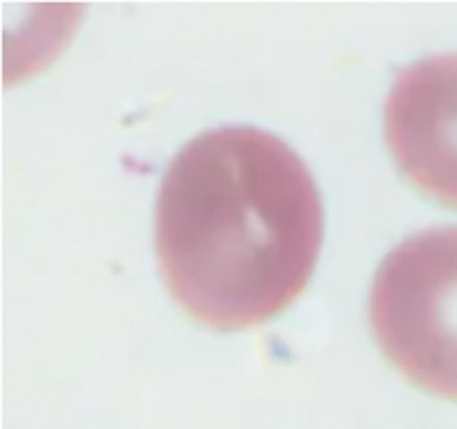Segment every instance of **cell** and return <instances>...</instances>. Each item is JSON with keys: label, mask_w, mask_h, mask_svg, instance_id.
Wrapping results in <instances>:
<instances>
[{"label": "cell", "mask_w": 457, "mask_h": 429, "mask_svg": "<svg viewBox=\"0 0 457 429\" xmlns=\"http://www.w3.org/2000/svg\"><path fill=\"white\" fill-rule=\"evenodd\" d=\"M320 243V192L277 135L254 126L206 130L162 174L158 268L171 300L208 329H250L281 316L307 288Z\"/></svg>", "instance_id": "6da1fadb"}, {"label": "cell", "mask_w": 457, "mask_h": 429, "mask_svg": "<svg viewBox=\"0 0 457 429\" xmlns=\"http://www.w3.org/2000/svg\"><path fill=\"white\" fill-rule=\"evenodd\" d=\"M373 336L416 388L457 402V227L414 233L375 272Z\"/></svg>", "instance_id": "7a4b0ae2"}, {"label": "cell", "mask_w": 457, "mask_h": 429, "mask_svg": "<svg viewBox=\"0 0 457 429\" xmlns=\"http://www.w3.org/2000/svg\"><path fill=\"white\" fill-rule=\"evenodd\" d=\"M385 137L411 186L457 210V53L398 71L385 105Z\"/></svg>", "instance_id": "3957f363"}]
</instances>
